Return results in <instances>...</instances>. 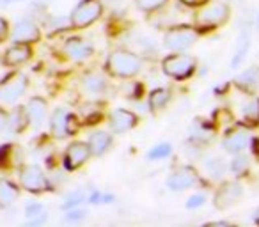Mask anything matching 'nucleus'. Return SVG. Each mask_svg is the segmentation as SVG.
<instances>
[{
  "mask_svg": "<svg viewBox=\"0 0 259 227\" xmlns=\"http://www.w3.org/2000/svg\"><path fill=\"white\" fill-rule=\"evenodd\" d=\"M199 39V30L192 25L170 27L163 36V44L170 52H187Z\"/></svg>",
  "mask_w": 259,
  "mask_h": 227,
  "instance_id": "nucleus-5",
  "label": "nucleus"
},
{
  "mask_svg": "<svg viewBox=\"0 0 259 227\" xmlns=\"http://www.w3.org/2000/svg\"><path fill=\"white\" fill-rule=\"evenodd\" d=\"M39 2H48V0H39Z\"/></svg>",
  "mask_w": 259,
  "mask_h": 227,
  "instance_id": "nucleus-41",
  "label": "nucleus"
},
{
  "mask_svg": "<svg viewBox=\"0 0 259 227\" xmlns=\"http://www.w3.org/2000/svg\"><path fill=\"white\" fill-rule=\"evenodd\" d=\"M108 124H110L114 133L121 135L130 130H134V128L139 124V117H137V114H134L132 110L115 108V110L110 114V117H108Z\"/></svg>",
  "mask_w": 259,
  "mask_h": 227,
  "instance_id": "nucleus-14",
  "label": "nucleus"
},
{
  "mask_svg": "<svg viewBox=\"0 0 259 227\" xmlns=\"http://www.w3.org/2000/svg\"><path fill=\"white\" fill-rule=\"evenodd\" d=\"M170 98H172V93H170V89H167V87H160V89H155L151 90V94H149V110L153 112V114H158V112H162L163 108L169 105Z\"/></svg>",
  "mask_w": 259,
  "mask_h": 227,
  "instance_id": "nucleus-21",
  "label": "nucleus"
},
{
  "mask_svg": "<svg viewBox=\"0 0 259 227\" xmlns=\"http://www.w3.org/2000/svg\"><path fill=\"white\" fill-rule=\"evenodd\" d=\"M50 130L54 133V137L57 139H66L71 137L76 130H78V121L73 116L71 112L66 108H55L54 114L50 117Z\"/></svg>",
  "mask_w": 259,
  "mask_h": 227,
  "instance_id": "nucleus-7",
  "label": "nucleus"
},
{
  "mask_svg": "<svg viewBox=\"0 0 259 227\" xmlns=\"http://www.w3.org/2000/svg\"><path fill=\"white\" fill-rule=\"evenodd\" d=\"M199 181V174L194 167H180L176 172L167 177V188L172 192H183L195 187Z\"/></svg>",
  "mask_w": 259,
  "mask_h": 227,
  "instance_id": "nucleus-12",
  "label": "nucleus"
},
{
  "mask_svg": "<svg viewBox=\"0 0 259 227\" xmlns=\"http://www.w3.org/2000/svg\"><path fill=\"white\" fill-rule=\"evenodd\" d=\"M231 8L226 2H208L195 13V29L213 30L229 22Z\"/></svg>",
  "mask_w": 259,
  "mask_h": 227,
  "instance_id": "nucleus-2",
  "label": "nucleus"
},
{
  "mask_svg": "<svg viewBox=\"0 0 259 227\" xmlns=\"http://www.w3.org/2000/svg\"><path fill=\"white\" fill-rule=\"evenodd\" d=\"M47 209L39 202H29L25 206V218L29 220V225H41L47 222Z\"/></svg>",
  "mask_w": 259,
  "mask_h": 227,
  "instance_id": "nucleus-23",
  "label": "nucleus"
},
{
  "mask_svg": "<svg viewBox=\"0 0 259 227\" xmlns=\"http://www.w3.org/2000/svg\"><path fill=\"white\" fill-rule=\"evenodd\" d=\"M170 153H172V146L169 142H158V144L153 146L148 151V160H151V162H155V160H165L170 156Z\"/></svg>",
  "mask_w": 259,
  "mask_h": 227,
  "instance_id": "nucleus-28",
  "label": "nucleus"
},
{
  "mask_svg": "<svg viewBox=\"0 0 259 227\" xmlns=\"http://www.w3.org/2000/svg\"><path fill=\"white\" fill-rule=\"evenodd\" d=\"M142 69V59L137 54L124 48L110 52L105 62V71L115 78H134L141 73Z\"/></svg>",
  "mask_w": 259,
  "mask_h": 227,
  "instance_id": "nucleus-1",
  "label": "nucleus"
},
{
  "mask_svg": "<svg viewBox=\"0 0 259 227\" xmlns=\"http://www.w3.org/2000/svg\"><path fill=\"white\" fill-rule=\"evenodd\" d=\"M248 48H250V39H248V36H243L236 44V52H234V57H233V61H231V68H234V69L240 68L245 55H247Z\"/></svg>",
  "mask_w": 259,
  "mask_h": 227,
  "instance_id": "nucleus-27",
  "label": "nucleus"
},
{
  "mask_svg": "<svg viewBox=\"0 0 259 227\" xmlns=\"http://www.w3.org/2000/svg\"><path fill=\"white\" fill-rule=\"evenodd\" d=\"M204 202H206V195L197 194V195H192L185 206H187L188 209H197V208H201V206H204Z\"/></svg>",
  "mask_w": 259,
  "mask_h": 227,
  "instance_id": "nucleus-33",
  "label": "nucleus"
},
{
  "mask_svg": "<svg viewBox=\"0 0 259 227\" xmlns=\"http://www.w3.org/2000/svg\"><path fill=\"white\" fill-rule=\"evenodd\" d=\"M162 69L167 76L174 80H187L197 69V59L183 52H172L162 61Z\"/></svg>",
  "mask_w": 259,
  "mask_h": 227,
  "instance_id": "nucleus-3",
  "label": "nucleus"
},
{
  "mask_svg": "<svg viewBox=\"0 0 259 227\" xmlns=\"http://www.w3.org/2000/svg\"><path fill=\"white\" fill-rule=\"evenodd\" d=\"M6 124H8V112L0 107V133L6 130Z\"/></svg>",
  "mask_w": 259,
  "mask_h": 227,
  "instance_id": "nucleus-36",
  "label": "nucleus"
},
{
  "mask_svg": "<svg viewBox=\"0 0 259 227\" xmlns=\"http://www.w3.org/2000/svg\"><path fill=\"white\" fill-rule=\"evenodd\" d=\"M20 185H22L23 190L30 192V194H43L45 190L50 188L45 172L37 165H25L20 169L18 174Z\"/></svg>",
  "mask_w": 259,
  "mask_h": 227,
  "instance_id": "nucleus-8",
  "label": "nucleus"
},
{
  "mask_svg": "<svg viewBox=\"0 0 259 227\" xmlns=\"http://www.w3.org/2000/svg\"><path fill=\"white\" fill-rule=\"evenodd\" d=\"M20 188L9 179H0V208H9L18 199Z\"/></svg>",
  "mask_w": 259,
  "mask_h": 227,
  "instance_id": "nucleus-22",
  "label": "nucleus"
},
{
  "mask_svg": "<svg viewBox=\"0 0 259 227\" xmlns=\"http://www.w3.org/2000/svg\"><path fill=\"white\" fill-rule=\"evenodd\" d=\"M236 85L240 89H245V90H254L255 87L259 85V69L257 68H250L247 71H243L241 75L236 76Z\"/></svg>",
  "mask_w": 259,
  "mask_h": 227,
  "instance_id": "nucleus-24",
  "label": "nucleus"
},
{
  "mask_svg": "<svg viewBox=\"0 0 259 227\" xmlns=\"http://www.w3.org/2000/svg\"><path fill=\"white\" fill-rule=\"evenodd\" d=\"M27 87H29V78H27L25 73H9L0 82V100H4L6 103H13V101H16L18 98H22L25 94Z\"/></svg>",
  "mask_w": 259,
  "mask_h": 227,
  "instance_id": "nucleus-6",
  "label": "nucleus"
},
{
  "mask_svg": "<svg viewBox=\"0 0 259 227\" xmlns=\"http://www.w3.org/2000/svg\"><path fill=\"white\" fill-rule=\"evenodd\" d=\"M11 39L13 43H25V44L37 43L41 39V30L32 20H20L13 27Z\"/></svg>",
  "mask_w": 259,
  "mask_h": 227,
  "instance_id": "nucleus-13",
  "label": "nucleus"
},
{
  "mask_svg": "<svg viewBox=\"0 0 259 227\" xmlns=\"http://www.w3.org/2000/svg\"><path fill=\"white\" fill-rule=\"evenodd\" d=\"M94 48L89 41L82 39V37H71L64 43V54L68 55L71 61H85L93 55Z\"/></svg>",
  "mask_w": 259,
  "mask_h": 227,
  "instance_id": "nucleus-15",
  "label": "nucleus"
},
{
  "mask_svg": "<svg viewBox=\"0 0 259 227\" xmlns=\"http://www.w3.org/2000/svg\"><path fill=\"white\" fill-rule=\"evenodd\" d=\"M89 199V195H85L82 190H75L73 194L66 195L64 199V208L66 209H71V208H76L78 204H82L83 201H87Z\"/></svg>",
  "mask_w": 259,
  "mask_h": 227,
  "instance_id": "nucleus-30",
  "label": "nucleus"
},
{
  "mask_svg": "<svg viewBox=\"0 0 259 227\" xmlns=\"http://www.w3.org/2000/svg\"><path fill=\"white\" fill-rule=\"evenodd\" d=\"M248 144H250V133H248V128L245 124L233 126L231 130H227L222 141L224 149L227 153H231V155L243 153L248 148Z\"/></svg>",
  "mask_w": 259,
  "mask_h": 227,
  "instance_id": "nucleus-10",
  "label": "nucleus"
},
{
  "mask_svg": "<svg viewBox=\"0 0 259 227\" xmlns=\"http://www.w3.org/2000/svg\"><path fill=\"white\" fill-rule=\"evenodd\" d=\"M208 225H229V222H211Z\"/></svg>",
  "mask_w": 259,
  "mask_h": 227,
  "instance_id": "nucleus-39",
  "label": "nucleus"
},
{
  "mask_svg": "<svg viewBox=\"0 0 259 227\" xmlns=\"http://www.w3.org/2000/svg\"><path fill=\"white\" fill-rule=\"evenodd\" d=\"M254 222H255V223H259V208L255 209V213H254Z\"/></svg>",
  "mask_w": 259,
  "mask_h": 227,
  "instance_id": "nucleus-40",
  "label": "nucleus"
},
{
  "mask_svg": "<svg viewBox=\"0 0 259 227\" xmlns=\"http://www.w3.org/2000/svg\"><path fill=\"white\" fill-rule=\"evenodd\" d=\"M25 112H27V117H29L30 126L39 128L45 123V119H47V112H48V105L45 101V98L39 96L30 98L25 105Z\"/></svg>",
  "mask_w": 259,
  "mask_h": 227,
  "instance_id": "nucleus-16",
  "label": "nucleus"
},
{
  "mask_svg": "<svg viewBox=\"0 0 259 227\" xmlns=\"http://www.w3.org/2000/svg\"><path fill=\"white\" fill-rule=\"evenodd\" d=\"M8 37H9V23H8V20L0 16V43L6 41Z\"/></svg>",
  "mask_w": 259,
  "mask_h": 227,
  "instance_id": "nucleus-35",
  "label": "nucleus"
},
{
  "mask_svg": "<svg viewBox=\"0 0 259 227\" xmlns=\"http://www.w3.org/2000/svg\"><path fill=\"white\" fill-rule=\"evenodd\" d=\"M241 195H243V187L238 181H224L222 185H219L215 195H213V204L217 209L224 211V209H229L234 204H238Z\"/></svg>",
  "mask_w": 259,
  "mask_h": 227,
  "instance_id": "nucleus-9",
  "label": "nucleus"
},
{
  "mask_svg": "<svg viewBox=\"0 0 259 227\" xmlns=\"http://www.w3.org/2000/svg\"><path fill=\"white\" fill-rule=\"evenodd\" d=\"M30 57H32V48H30V44L15 43L13 47H9L8 50H6L4 66H9V68H18V66L25 64Z\"/></svg>",
  "mask_w": 259,
  "mask_h": 227,
  "instance_id": "nucleus-17",
  "label": "nucleus"
},
{
  "mask_svg": "<svg viewBox=\"0 0 259 227\" xmlns=\"http://www.w3.org/2000/svg\"><path fill=\"white\" fill-rule=\"evenodd\" d=\"M11 151H13L11 144L0 146V169H8L9 167V162H11Z\"/></svg>",
  "mask_w": 259,
  "mask_h": 227,
  "instance_id": "nucleus-32",
  "label": "nucleus"
},
{
  "mask_svg": "<svg viewBox=\"0 0 259 227\" xmlns=\"http://www.w3.org/2000/svg\"><path fill=\"white\" fill-rule=\"evenodd\" d=\"M27 126H29V117H27L25 107H16L11 114H8V124H6V130H8L9 133H13V135L22 133Z\"/></svg>",
  "mask_w": 259,
  "mask_h": 227,
  "instance_id": "nucleus-19",
  "label": "nucleus"
},
{
  "mask_svg": "<svg viewBox=\"0 0 259 227\" xmlns=\"http://www.w3.org/2000/svg\"><path fill=\"white\" fill-rule=\"evenodd\" d=\"M87 146H89L91 156H96V158L98 156H103L112 148V135L105 130H96L89 135Z\"/></svg>",
  "mask_w": 259,
  "mask_h": 227,
  "instance_id": "nucleus-18",
  "label": "nucleus"
},
{
  "mask_svg": "<svg viewBox=\"0 0 259 227\" xmlns=\"http://www.w3.org/2000/svg\"><path fill=\"white\" fill-rule=\"evenodd\" d=\"M91 158V151L87 142L75 141L66 148L64 151V167L66 170L73 172V170H78L87 160Z\"/></svg>",
  "mask_w": 259,
  "mask_h": 227,
  "instance_id": "nucleus-11",
  "label": "nucleus"
},
{
  "mask_svg": "<svg viewBox=\"0 0 259 227\" xmlns=\"http://www.w3.org/2000/svg\"><path fill=\"white\" fill-rule=\"evenodd\" d=\"M241 124L247 128H254L259 124V98H252L241 107Z\"/></svg>",
  "mask_w": 259,
  "mask_h": 227,
  "instance_id": "nucleus-20",
  "label": "nucleus"
},
{
  "mask_svg": "<svg viewBox=\"0 0 259 227\" xmlns=\"http://www.w3.org/2000/svg\"><path fill=\"white\" fill-rule=\"evenodd\" d=\"M83 216H85V211H82V209H76V208H71V209H68V213L64 215V220H66V222H80Z\"/></svg>",
  "mask_w": 259,
  "mask_h": 227,
  "instance_id": "nucleus-34",
  "label": "nucleus"
},
{
  "mask_svg": "<svg viewBox=\"0 0 259 227\" xmlns=\"http://www.w3.org/2000/svg\"><path fill=\"white\" fill-rule=\"evenodd\" d=\"M16 2H23V0H0V8H9Z\"/></svg>",
  "mask_w": 259,
  "mask_h": 227,
  "instance_id": "nucleus-38",
  "label": "nucleus"
},
{
  "mask_svg": "<svg viewBox=\"0 0 259 227\" xmlns=\"http://www.w3.org/2000/svg\"><path fill=\"white\" fill-rule=\"evenodd\" d=\"M257 23H259V15H257Z\"/></svg>",
  "mask_w": 259,
  "mask_h": 227,
  "instance_id": "nucleus-42",
  "label": "nucleus"
},
{
  "mask_svg": "<svg viewBox=\"0 0 259 227\" xmlns=\"http://www.w3.org/2000/svg\"><path fill=\"white\" fill-rule=\"evenodd\" d=\"M101 15H103L101 0H80L71 11V15H69V25L76 30L87 29L94 22H98L101 18Z\"/></svg>",
  "mask_w": 259,
  "mask_h": 227,
  "instance_id": "nucleus-4",
  "label": "nucleus"
},
{
  "mask_svg": "<svg viewBox=\"0 0 259 227\" xmlns=\"http://www.w3.org/2000/svg\"><path fill=\"white\" fill-rule=\"evenodd\" d=\"M83 90L93 96H98V94H103L107 90V80L101 75H87L82 82Z\"/></svg>",
  "mask_w": 259,
  "mask_h": 227,
  "instance_id": "nucleus-25",
  "label": "nucleus"
},
{
  "mask_svg": "<svg viewBox=\"0 0 259 227\" xmlns=\"http://www.w3.org/2000/svg\"><path fill=\"white\" fill-rule=\"evenodd\" d=\"M248 167H250V160H248V156L243 155V153H236V156H234L229 163V169L234 176H243L248 170Z\"/></svg>",
  "mask_w": 259,
  "mask_h": 227,
  "instance_id": "nucleus-26",
  "label": "nucleus"
},
{
  "mask_svg": "<svg viewBox=\"0 0 259 227\" xmlns=\"http://www.w3.org/2000/svg\"><path fill=\"white\" fill-rule=\"evenodd\" d=\"M181 4L188 6V8H197V6L204 4V0H180Z\"/></svg>",
  "mask_w": 259,
  "mask_h": 227,
  "instance_id": "nucleus-37",
  "label": "nucleus"
},
{
  "mask_svg": "<svg viewBox=\"0 0 259 227\" xmlns=\"http://www.w3.org/2000/svg\"><path fill=\"white\" fill-rule=\"evenodd\" d=\"M206 170H208V174L213 179H220V177L226 174L227 163L220 158H213V160H209V162H206Z\"/></svg>",
  "mask_w": 259,
  "mask_h": 227,
  "instance_id": "nucleus-29",
  "label": "nucleus"
},
{
  "mask_svg": "<svg viewBox=\"0 0 259 227\" xmlns=\"http://www.w3.org/2000/svg\"><path fill=\"white\" fill-rule=\"evenodd\" d=\"M167 4V0H137V6L141 11L146 13H153V11H158L160 8Z\"/></svg>",
  "mask_w": 259,
  "mask_h": 227,
  "instance_id": "nucleus-31",
  "label": "nucleus"
}]
</instances>
